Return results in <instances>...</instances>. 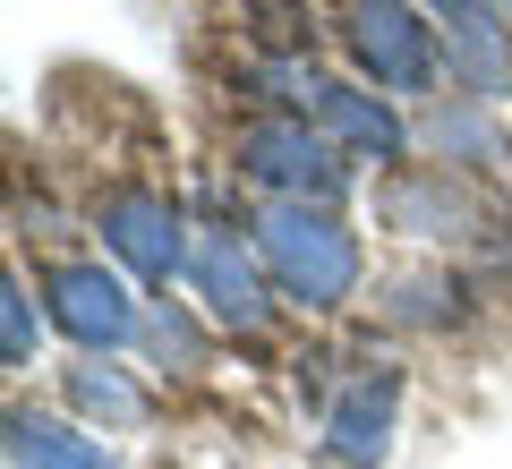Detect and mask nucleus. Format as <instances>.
<instances>
[{
    "instance_id": "dca6fc26",
    "label": "nucleus",
    "mask_w": 512,
    "mask_h": 469,
    "mask_svg": "<svg viewBox=\"0 0 512 469\" xmlns=\"http://www.w3.org/2000/svg\"><path fill=\"white\" fill-rule=\"evenodd\" d=\"M146 342H154V359H180V376H197V367H205V342H197V325H188V316H180V307H154V316H146Z\"/></svg>"
},
{
    "instance_id": "39448f33",
    "label": "nucleus",
    "mask_w": 512,
    "mask_h": 469,
    "mask_svg": "<svg viewBox=\"0 0 512 469\" xmlns=\"http://www.w3.org/2000/svg\"><path fill=\"white\" fill-rule=\"evenodd\" d=\"M94 231H103V248L154 290H163L171 273H188V256H197L188 231H180V205H171L163 188H111V197L94 205Z\"/></svg>"
},
{
    "instance_id": "f257e3e1",
    "label": "nucleus",
    "mask_w": 512,
    "mask_h": 469,
    "mask_svg": "<svg viewBox=\"0 0 512 469\" xmlns=\"http://www.w3.org/2000/svg\"><path fill=\"white\" fill-rule=\"evenodd\" d=\"M256 256H265L274 290L308 316H333L359 290V231L333 205H265L256 214Z\"/></svg>"
},
{
    "instance_id": "9d476101",
    "label": "nucleus",
    "mask_w": 512,
    "mask_h": 469,
    "mask_svg": "<svg viewBox=\"0 0 512 469\" xmlns=\"http://www.w3.org/2000/svg\"><path fill=\"white\" fill-rule=\"evenodd\" d=\"M444 77L461 86V103H504L512 94V26H495V18H461V26H444Z\"/></svg>"
},
{
    "instance_id": "6e6552de",
    "label": "nucleus",
    "mask_w": 512,
    "mask_h": 469,
    "mask_svg": "<svg viewBox=\"0 0 512 469\" xmlns=\"http://www.w3.org/2000/svg\"><path fill=\"white\" fill-rule=\"evenodd\" d=\"M316 128L342 145L350 163H393V171H402V154H410L402 111L384 103V94L350 86V77H325V94H316Z\"/></svg>"
},
{
    "instance_id": "f03ea898",
    "label": "nucleus",
    "mask_w": 512,
    "mask_h": 469,
    "mask_svg": "<svg viewBox=\"0 0 512 469\" xmlns=\"http://www.w3.org/2000/svg\"><path fill=\"white\" fill-rule=\"evenodd\" d=\"M231 163H239V180H256L274 205H342L350 197V154L325 128H308V111L248 120L239 145H231Z\"/></svg>"
},
{
    "instance_id": "0eeeda50",
    "label": "nucleus",
    "mask_w": 512,
    "mask_h": 469,
    "mask_svg": "<svg viewBox=\"0 0 512 469\" xmlns=\"http://www.w3.org/2000/svg\"><path fill=\"white\" fill-rule=\"evenodd\" d=\"M393 410H402V376L376 367V376H350L325 410V461L342 469H376L384 444H393Z\"/></svg>"
},
{
    "instance_id": "423d86ee",
    "label": "nucleus",
    "mask_w": 512,
    "mask_h": 469,
    "mask_svg": "<svg viewBox=\"0 0 512 469\" xmlns=\"http://www.w3.org/2000/svg\"><path fill=\"white\" fill-rule=\"evenodd\" d=\"M188 282H197L205 316H214L222 333H265L274 325V273H265V256L239 231H205L197 256H188Z\"/></svg>"
},
{
    "instance_id": "f3484780",
    "label": "nucleus",
    "mask_w": 512,
    "mask_h": 469,
    "mask_svg": "<svg viewBox=\"0 0 512 469\" xmlns=\"http://www.w3.org/2000/svg\"><path fill=\"white\" fill-rule=\"evenodd\" d=\"M444 26H461V18H495V0H427Z\"/></svg>"
},
{
    "instance_id": "f8f14e48",
    "label": "nucleus",
    "mask_w": 512,
    "mask_h": 469,
    "mask_svg": "<svg viewBox=\"0 0 512 469\" xmlns=\"http://www.w3.org/2000/svg\"><path fill=\"white\" fill-rule=\"evenodd\" d=\"M419 137L436 145V163H470V171L504 163V128L487 120V103H436Z\"/></svg>"
},
{
    "instance_id": "1a4fd4ad",
    "label": "nucleus",
    "mask_w": 512,
    "mask_h": 469,
    "mask_svg": "<svg viewBox=\"0 0 512 469\" xmlns=\"http://www.w3.org/2000/svg\"><path fill=\"white\" fill-rule=\"evenodd\" d=\"M384 222L410 231V239H461L478 222V205H470V188L444 180V163H436V171H402V180L384 188Z\"/></svg>"
},
{
    "instance_id": "9b49d317",
    "label": "nucleus",
    "mask_w": 512,
    "mask_h": 469,
    "mask_svg": "<svg viewBox=\"0 0 512 469\" xmlns=\"http://www.w3.org/2000/svg\"><path fill=\"white\" fill-rule=\"evenodd\" d=\"M9 461H18V469H120V452H111L103 435L69 427V418L9 410Z\"/></svg>"
},
{
    "instance_id": "20e7f679",
    "label": "nucleus",
    "mask_w": 512,
    "mask_h": 469,
    "mask_svg": "<svg viewBox=\"0 0 512 469\" xmlns=\"http://www.w3.org/2000/svg\"><path fill=\"white\" fill-rule=\"evenodd\" d=\"M43 316H52L86 359H103V350H120V342L146 333V307L128 299V282L103 256H60V265H43Z\"/></svg>"
},
{
    "instance_id": "4468645a",
    "label": "nucleus",
    "mask_w": 512,
    "mask_h": 469,
    "mask_svg": "<svg viewBox=\"0 0 512 469\" xmlns=\"http://www.w3.org/2000/svg\"><path fill=\"white\" fill-rule=\"evenodd\" d=\"M393 325H461V282L453 273H402L393 299H384Z\"/></svg>"
},
{
    "instance_id": "2eb2a0df",
    "label": "nucleus",
    "mask_w": 512,
    "mask_h": 469,
    "mask_svg": "<svg viewBox=\"0 0 512 469\" xmlns=\"http://www.w3.org/2000/svg\"><path fill=\"white\" fill-rule=\"evenodd\" d=\"M35 342H43V316H35V299H26V282H9L0 290V359L35 367Z\"/></svg>"
},
{
    "instance_id": "ddd939ff",
    "label": "nucleus",
    "mask_w": 512,
    "mask_h": 469,
    "mask_svg": "<svg viewBox=\"0 0 512 469\" xmlns=\"http://www.w3.org/2000/svg\"><path fill=\"white\" fill-rule=\"evenodd\" d=\"M69 410H86V418H103V427H146V384H128V367H103V359H77L69 376Z\"/></svg>"
},
{
    "instance_id": "7ed1b4c3",
    "label": "nucleus",
    "mask_w": 512,
    "mask_h": 469,
    "mask_svg": "<svg viewBox=\"0 0 512 469\" xmlns=\"http://www.w3.org/2000/svg\"><path fill=\"white\" fill-rule=\"evenodd\" d=\"M342 43L359 60V77H376V94H427L444 77V43L410 0H350Z\"/></svg>"
}]
</instances>
